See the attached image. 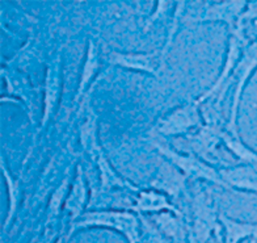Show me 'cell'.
<instances>
[{
	"label": "cell",
	"mask_w": 257,
	"mask_h": 243,
	"mask_svg": "<svg viewBox=\"0 0 257 243\" xmlns=\"http://www.w3.org/2000/svg\"><path fill=\"white\" fill-rule=\"evenodd\" d=\"M159 149L162 150L164 154H167L169 158L172 159V162L176 163L180 169H183L186 173L196 174V175L202 176V178H207V179H213L215 180V182L218 180V176L215 175L211 170L207 169L206 166L198 162V160H194V159L192 158H185V156H180L177 155V154H175V152L169 151L168 149H163L160 146Z\"/></svg>",
	"instance_id": "cell-1"
},
{
	"label": "cell",
	"mask_w": 257,
	"mask_h": 243,
	"mask_svg": "<svg viewBox=\"0 0 257 243\" xmlns=\"http://www.w3.org/2000/svg\"><path fill=\"white\" fill-rule=\"evenodd\" d=\"M197 121V115L194 109L186 107L184 109L175 112L166 122H163L162 132L164 133H177L184 130L188 126L193 125Z\"/></svg>",
	"instance_id": "cell-2"
},
{
	"label": "cell",
	"mask_w": 257,
	"mask_h": 243,
	"mask_svg": "<svg viewBox=\"0 0 257 243\" xmlns=\"http://www.w3.org/2000/svg\"><path fill=\"white\" fill-rule=\"evenodd\" d=\"M110 61H112V63L121 64V66H125V67L141 68V70L151 71V72H153L154 66H155V55H128L113 53V54L110 55Z\"/></svg>",
	"instance_id": "cell-3"
},
{
	"label": "cell",
	"mask_w": 257,
	"mask_h": 243,
	"mask_svg": "<svg viewBox=\"0 0 257 243\" xmlns=\"http://www.w3.org/2000/svg\"><path fill=\"white\" fill-rule=\"evenodd\" d=\"M224 179L233 186L257 192V173L252 167H241L223 174Z\"/></svg>",
	"instance_id": "cell-4"
},
{
	"label": "cell",
	"mask_w": 257,
	"mask_h": 243,
	"mask_svg": "<svg viewBox=\"0 0 257 243\" xmlns=\"http://www.w3.org/2000/svg\"><path fill=\"white\" fill-rule=\"evenodd\" d=\"M226 141L228 147H230L239 158L243 159L244 162H247L252 169H254L257 171V154H254V152H252L250 150H248L245 146L241 145L240 142L233 141L232 138H227Z\"/></svg>",
	"instance_id": "cell-5"
},
{
	"label": "cell",
	"mask_w": 257,
	"mask_h": 243,
	"mask_svg": "<svg viewBox=\"0 0 257 243\" xmlns=\"http://www.w3.org/2000/svg\"><path fill=\"white\" fill-rule=\"evenodd\" d=\"M57 78L51 75V71L49 70V76L48 82H46V100H45V104H46V112H45L44 121H46V118L50 115L51 108L54 107L55 100H57Z\"/></svg>",
	"instance_id": "cell-6"
},
{
	"label": "cell",
	"mask_w": 257,
	"mask_h": 243,
	"mask_svg": "<svg viewBox=\"0 0 257 243\" xmlns=\"http://www.w3.org/2000/svg\"><path fill=\"white\" fill-rule=\"evenodd\" d=\"M138 205L142 209H160L163 206H167V201L164 197L155 195V193H142L139 199Z\"/></svg>",
	"instance_id": "cell-7"
},
{
	"label": "cell",
	"mask_w": 257,
	"mask_h": 243,
	"mask_svg": "<svg viewBox=\"0 0 257 243\" xmlns=\"http://www.w3.org/2000/svg\"><path fill=\"white\" fill-rule=\"evenodd\" d=\"M96 68H97V61H96L95 54H93V45H91V47H89L88 59H87V63H85L84 74H83V79H81L80 83V91H83L85 83H88L89 79L92 78V75L95 74Z\"/></svg>",
	"instance_id": "cell-8"
}]
</instances>
